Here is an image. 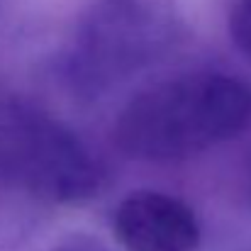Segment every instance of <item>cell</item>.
<instances>
[{
    "label": "cell",
    "mask_w": 251,
    "mask_h": 251,
    "mask_svg": "<svg viewBox=\"0 0 251 251\" xmlns=\"http://www.w3.org/2000/svg\"><path fill=\"white\" fill-rule=\"evenodd\" d=\"M251 125L244 81L193 71L139 90L117 115V147L142 161H178L242 134Z\"/></svg>",
    "instance_id": "6da1fadb"
},
{
    "label": "cell",
    "mask_w": 251,
    "mask_h": 251,
    "mask_svg": "<svg viewBox=\"0 0 251 251\" xmlns=\"http://www.w3.org/2000/svg\"><path fill=\"white\" fill-rule=\"evenodd\" d=\"M0 176L39 202L83 205L102 185V168L61 120L0 83Z\"/></svg>",
    "instance_id": "7a4b0ae2"
},
{
    "label": "cell",
    "mask_w": 251,
    "mask_h": 251,
    "mask_svg": "<svg viewBox=\"0 0 251 251\" xmlns=\"http://www.w3.org/2000/svg\"><path fill=\"white\" fill-rule=\"evenodd\" d=\"M178 29L173 0H98L78 25L61 71L78 95L95 98L161 59Z\"/></svg>",
    "instance_id": "3957f363"
},
{
    "label": "cell",
    "mask_w": 251,
    "mask_h": 251,
    "mask_svg": "<svg viewBox=\"0 0 251 251\" xmlns=\"http://www.w3.org/2000/svg\"><path fill=\"white\" fill-rule=\"evenodd\" d=\"M112 234L125 251H198L200 222L190 205L161 190H132L112 212Z\"/></svg>",
    "instance_id": "277c9868"
},
{
    "label": "cell",
    "mask_w": 251,
    "mask_h": 251,
    "mask_svg": "<svg viewBox=\"0 0 251 251\" xmlns=\"http://www.w3.org/2000/svg\"><path fill=\"white\" fill-rule=\"evenodd\" d=\"M42 202L0 176V251L17 247L37 222Z\"/></svg>",
    "instance_id": "5b68a950"
},
{
    "label": "cell",
    "mask_w": 251,
    "mask_h": 251,
    "mask_svg": "<svg viewBox=\"0 0 251 251\" xmlns=\"http://www.w3.org/2000/svg\"><path fill=\"white\" fill-rule=\"evenodd\" d=\"M227 29L237 51L251 61V0H232Z\"/></svg>",
    "instance_id": "8992f818"
},
{
    "label": "cell",
    "mask_w": 251,
    "mask_h": 251,
    "mask_svg": "<svg viewBox=\"0 0 251 251\" xmlns=\"http://www.w3.org/2000/svg\"><path fill=\"white\" fill-rule=\"evenodd\" d=\"M49 251H107V249L102 244H98L95 239H90V237H78V239L61 242V244L51 247Z\"/></svg>",
    "instance_id": "52a82bcc"
}]
</instances>
